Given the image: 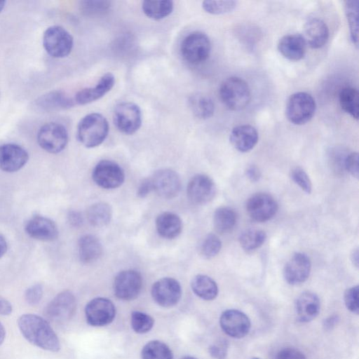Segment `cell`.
Wrapping results in <instances>:
<instances>
[{
  "label": "cell",
  "instance_id": "cell-26",
  "mask_svg": "<svg viewBox=\"0 0 359 359\" xmlns=\"http://www.w3.org/2000/svg\"><path fill=\"white\" fill-rule=\"evenodd\" d=\"M303 37L306 45H309L311 48H320L328 40V27L322 20L311 18L304 25Z\"/></svg>",
  "mask_w": 359,
  "mask_h": 359
},
{
  "label": "cell",
  "instance_id": "cell-57",
  "mask_svg": "<svg viewBox=\"0 0 359 359\" xmlns=\"http://www.w3.org/2000/svg\"><path fill=\"white\" fill-rule=\"evenodd\" d=\"M180 359H196V358H195L194 357H191V356H185V357H183V358H182Z\"/></svg>",
  "mask_w": 359,
  "mask_h": 359
},
{
  "label": "cell",
  "instance_id": "cell-46",
  "mask_svg": "<svg viewBox=\"0 0 359 359\" xmlns=\"http://www.w3.org/2000/svg\"><path fill=\"white\" fill-rule=\"evenodd\" d=\"M275 359H306V358L303 353L296 348H285L277 353Z\"/></svg>",
  "mask_w": 359,
  "mask_h": 359
},
{
  "label": "cell",
  "instance_id": "cell-18",
  "mask_svg": "<svg viewBox=\"0 0 359 359\" xmlns=\"http://www.w3.org/2000/svg\"><path fill=\"white\" fill-rule=\"evenodd\" d=\"M311 268L309 257L304 253L297 252L291 257L284 267V278L290 285L301 284L309 278Z\"/></svg>",
  "mask_w": 359,
  "mask_h": 359
},
{
  "label": "cell",
  "instance_id": "cell-23",
  "mask_svg": "<svg viewBox=\"0 0 359 359\" xmlns=\"http://www.w3.org/2000/svg\"><path fill=\"white\" fill-rule=\"evenodd\" d=\"M306 43L302 35L290 34L283 36L278 41V49L280 53L291 61L302 60L306 51Z\"/></svg>",
  "mask_w": 359,
  "mask_h": 359
},
{
  "label": "cell",
  "instance_id": "cell-55",
  "mask_svg": "<svg viewBox=\"0 0 359 359\" xmlns=\"http://www.w3.org/2000/svg\"><path fill=\"white\" fill-rule=\"evenodd\" d=\"M6 337V330L3 324L0 322V345L2 344Z\"/></svg>",
  "mask_w": 359,
  "mask_h": 359
},
{
  "label": "cell",
  "instance_id": "cell-15",
  "mask_svg": "<svg viewBox=\"0 0 359 359\" xmlns=\"http://www.w3.org/2000/svg\"><path fill=\"white\" fill-rule=\"evenodd\" d=\"M219 324L227 335L236 339L246 336L251 327L250 320L247 315L236 309L224 311L220 316Z\"/></svg>",
  "mask_w": 359,
  "mask_h": 359
},
{
  "label": "cell",
  "instance_id": "cell-10",
  "mask_svg": "<svg viewBox=\"0 0 359 359\" xmlns=\"http://www.w3.org/2000/svg\"><path fill=\"white\" fill-rule=\"evenodd\" d=\"M92 177L97 185L106 189L120 187L125 179L121 167L109 160H102L97 163L93 170Z\"/></svg>",
  "mask_w": 359,
  "mask_h": 359
},
{
  "label": "cell",
  "instance_id": "cell-35",
  "mask_svg": "<svg viewBox=\"0 0 359 359\" xmlns=\"http://www.w3.org/2000/svg\"><path fill=\"white\" fill-rule=\"evenodd\" d=\"M142 359H172V352L165 343L154 340L146 344L142 349Z\"/></svg>",
  "mask_w": 359,
  "mask_h": 359
},
{
  "label": "cell",
  "instance_id": "cell-7",
  "mask_svg": "<svg viewBox=\"0 0 359 359\" xmlns=\"http://www.w3.org/2000/svg\"><path fill=\"white\" fill-rule=\"evenodd\" d=\"M37 142L46 151L57 154L66 147L68 133L62 124L56 122L46 123L38 131Z\"/></svg>",
  "mask_w": 359,
  "mask_h": 359
},
{
  "label": "cell",
  "instance_id": "cell-27",
  "mask_svg": "<svg viewBox=\"0 0 359 359\" xmlns=\"http://www.w3.org/2000/svg\"><path fill=\"white\" fill-rule=\"evenodd\" d=\"M156 228L161 236L168 239H172L181 233L182 223L177 215L170 212H165L157 217Z\"/></svg>",
  "mask_w": 359,
  "mask_h": 359
},
{
  "label": "cell",
  "instance_id": "cell-24",
  "mask_svg": "<svg viewBox=\"0 0 359 359\" xmlns=\"http://www.w3.org/2000/svg\"><path fill=\"white\" fill-rule=\"evenodd\" d=\"M320 309V302L317 294L312 292H304L297 299L295 311L297 320L308 323L315 319Z\"/></svg>",
  "mask_w": 359,
  "mask_h": 359
},
{
  "label": "cell",
  "instance_id": "cell-31",
  "mask_svg": "<svg viewBox=\"0 0 359 359\" xmlns=\"http://www.w3.org/2000/svg\"><path fill=\"white\" fill-rule=\"evenodd\" d=\"M173 7V1L169 0L144 1L142 4L145 15L154 20H160L168 16L172 12Z\"/></svg>",
  "mask_w": 359,
  "mask_h": 359
},
{
  "label": "cell",
  "instance_id": "cell-22",
  "mask_svg": "<svg viewBox=\"0 0 359 359\" xmlns=\"http://www.w3.org/2000/svg\"><path fill=\"white\" fill-rule=\"evenodd\" d=\"M74 100L60 90L48 92L34 101V106L40 111L52 112L67 109L74 105Z\"/></svg>",
  "mask_w": 359,
  "mask_h": 359
},
{
  "label": "cell",
  "instance_id": "cell-44",
  "mask_svg": "<svg viewBox=\"0 0 359 359\" xmlns=\"http://www.w3.org/2000/svg\"><path fill=\"white\" fill-rule=\"evenodd\" d=\"M43 294V286L35 284L28 287L25 292V299L29 305H36L40 302Z\"/></svg>",
  "mask_w": 359,
  "mask_h": 359
},
{
  "label": "cell",
  "instance_id": "cell-6",
  "mask_svg": "<svg viewBox=\"0 0 359 359\" xmlns=\"http://www.w3.org/2000/svg\"><path fill=\"white\" fill-rule=\"evenodd\" d=\"M43 45L50 56L54 58H62L71 53L74 46V39L64 27L53 25L44 32Z\"/></svg>",
  "mask_w": 359,
  "mask_h": 359
},
{
  "label": "cell",
  "instance_id": "cell-40",
  "mask_svg": "<svg viewBox=\"0 0 359 359\" xmlns=\"http://www.w3.org/2000/svg\"><path fill=\"white\" fill-rule=\"evenodd\" d=\"M236 4L237 2L235 1H204L202 7L210 14L221 15L232 11Z\"/></svg>",
  "mask_w": 359,
  "mask_h": 359
},
{
  "label": "cell",
  "instance_id": "cell-50",
  "mask_svg": "<svg viewBox=\"0 0 359 359\" xmlns=\"http://www.w3.org/2000/svg\"><path fill=\"white\" fill-rule=\"evenodd\" d=\"M245 173H246L248 178L251 182H257L261 177L260 171H259V168L257 167H256L255 165L249 166L247 168Z\"/></svg>",
  "mask_w": 359,
  "mask_h": 359
},
{
  "label": "cell",
  "instance_id": "cell-37",
  "mask_svg": "<svg viewBox=\"0 0 359 359\" xmlns=\"http://www.w3.org/2000/svg\"><path fill=\"white\" fill-rule=\"evenodd\" d=\"M345 13L350 29L352 42L357 46L358 42V1L348 0L344 2Z\"/></svg>",
  "mask_w": 359,
  "mask_h": 359
},
{
  "label": "cell",
  "instance_id": "cell-13",
  "mask_svg": "<svg viewBox=\"0 0 359 359\" xmlns=\"http://www.w3.org/2000/svg\"><path fill=\"white\" fill-rule=\"evenodd\" d=\"M85 313L88 324L92 326H104L113 321L116 308L111 300L97 297L87 304Z\"/></svg>",
  "mask_w": 359,
  "mask_h": 359
},
{
  "label": "cell",
  "instance_id": "cell-9",
  "mask_svg": "<svg viewBox=\"0 0 359 359\" xmlns=\"http://www.w3.org/2000/svg\"><path fill=\"white\" fill-rule=\"evenodd\" d=\"M76 308L74 294L65 290L57 294L45 309V315L53 322L62 323L72 318Z\"/></svg>",
  "mask_w": 359,
  "mask_h": 359
},
{
  "label": "cell",
  "instance_id": "cell-25",
  "mask_svg": "<svg viewBox=\"0 0 359 359\" xmlns=\"http://www.w3.org/2000/svg\"><path fill=\"white\" fill-rule=\"evenodd\" d=\"M258 139L257 130L250 125L236 126L232 129L229 136L232 146L241 152H247L253 149Z\"/></svg>",
  "mask_w": 359,
  "mask_h": 359
},
{
  "label": "cell",
  "instance_id": "cell-8",
  "mask_svg": "<svg viewBox=\"0 0 359 359\" xmlns=\"http://www.w3.org/2000/svg\"><path fill=\"white\" fill-rule=\"evenodd\" d=\"M113 121L121 133L133 135L141 127L142 112L138 105L133 102H121L114 109Z\"/></svg>",
  "mask_w": 359,
  "mask_h": 359
},
{
  "label": "cell",
  "instance_id": "cell-11",
  "mask_svg": "<svg viewBox=\"0 0 359 359\" xmlns=\"http://www.w3.org/2000/svg\"><path fill=\"white\" fill-rule=\"evenodd\" d=\"M245 209L251 219L264 222L271 219L276 214L278 203L271 195L258 193L248 199Z\"/></svg>",
  "mask_w": 359,
  "mask_h": 359
},
{
  "label": "cell",
  "instance_id": "cell-58",
  "mask_svg": "<svg viewBox=\"0 0 359 359\" xmlns=\"http://www.w3.org/2000/svg\"><path fill=\"white\" fill-rule=\"evenodd\" d=\"M252 359H259V358H252Z\"/></svg>",
  "mask_w": 359,
  "mask_h": 359
},
{
  "label": "cell",
  "instance_id": "cell-29",
  "mask_svg": "<svg viewBox=\"0 0 359 359\" xmlns=\"http://www.w3.org/2000/svg\"><path fill=\"white\" fill-rule=\"evenodd\" d=\"M188 104L194 115L200 119L209 118L214 114V102L208 95L195 93L189 97Z\"/></svg>",
  "mask_w": 359,
  "mask_h": 359
},
{
  "label": "cell",
  "instance_id": "cell-17",
  "mask_svg": "<svg viewBox=\"0 0 359 359\" xmlns=\"http://www.w3.org/2000/svg\"><path fill=\"white\" fill-rule=\"evenodd\" d=\"M187 192L191 201L196 204H204L214 198L216 187L210 177L205 175L198 174L189 182Z\"/></svg>",
  "mask_w": 359,
  "mask_h": 359
},
{
  "label": "cell",
  "instance_id": "cell-32",
  "mask_svg": "<svg viewBox=\"0 0 359 359\" xmlns=\"http://www.w3.org/2000/svg\"><path fill=\"white\" fill-rule=\"evenodd\" d=\"M236 214L233 209L229 207H220L214 213V227L219 233L231 231L236 223Z\"/></svg>",
  "mask_w": 359,
  "mask_h": 359
},
{
  "label": "cell",
  "instance_id": "cell-3",
  "mask_svg": "<svg viewBox=\"0 0 359 359\" xmlns=\"http://www.w3.org/2000/svg\"><path fill=\"white\" fill-rule=\"evenodd\" d=\"M219 97L223 104L232 111H240L245 108L251 99V93L248 83L237 76L226 79L221 83Z\"/></svg>",
  "mask_w": 359,
  "mask_h": 359
},
{
  "label": "cell",
  "instance_id": "cell-30",
  "mask_svg": "<svg viewBox=\"0 0 359 359\" xmlns=\"http://www.w3.org/2000/svg\"><path fill=\"white\" fill-rule=\"evenodd\" d=\"M191 286L193 292L204 300H212L218 294L216 282L206 275L196 276L191 280Z\"/></svg>",
  "mask_w": 359,
  "mask_h": 359
},
{
  "label": "cell",
  "instance_id": "cell-54",
  "mask_svg": "<svg viewBox=\"0 0 359 359\" xmlns=\"http://www.w3.org/2000/svg\"><path fill=\"white\" fill-rule=\"evenodd\" d=\"M351 260H352L353 264L356 267H358V250L357 249L353 252V254L351 255Z\"/></svg>",
  "mask_w": 359,
  "mask_h": 359
},
{
  "label": "cell",
  "instance_id": "cell-1",
  "mask_svg": "<svg viewBox=\"0 0 359 359\" xmlns=\"http://www.w3.org/2000/svg\"><path fill=\"white\" fill-rule=\"evenodd\" d=\"M18 325L22 336L32 344L51 352L60 350L59 339L49 323L43 318L36 314L26 313L18 318Z\"/></svg>",
  "mask_w": 359,
  "mask_h": 359
},
{
  "label": "cell",
  "instance_id": "cell-36",
  "mask_svg": "<svg viewBox=\"0 0 359 359\" xmlns=\"http://www.w3.org/2000/svg\"><path fill=\"white\" fill-rule=\"evenodd\" d=\"M266 236L264 231L257 229H250L243 231L239 241L242 248L247 251H252L263 245Z\"/></svg>",
  "mask_w": 359,
  "mask_h": 359
},
{
  "label": "cell",
  "instance_id": "cell-2",
  "mask_svg": "<svg viewBox=\"0 0 359 359\" xmlns=\"http://www.w3.org/2000/svg\"><path fill=\"white\" fill-rule=\"evenodd\" d=\"M106 118L99 113H90L83 117L77 126L76 136L79 142L87 148L101 144L109 133Z\"/></svg>",
  "mask_w": 359,
  "mask_h": 359
},
{
  "label": "cell",
  "instance_id": "cell-52",
  "mask_svg": "<svg viewBox=\"0 0 359 359\" xmlns=\"http://www.w3.org/2000/svg\"><path fill=\"white\" fill-rule=\"evenodd\" d=\"M339 321V316L337 315L330 316L323 321V327L325 330H332Z\"/></svg>",
  "mask_w": 359,
  "mask_h": 359
},
{
  "label": "cell",
  "instance_id": "cell-21",
  "mask_svg": "<svg viewBox=\"0 0 359 359\" xmlns=\"http://www.w3.org/2000/svg\"><path fill=\"white\" fill-rule=\"evenodd\" d=\"M114 83V76L111 73H107L100 78L95 86L85 88L77 92L74 100L80 105L95 102L109 92Z\"/></svg>",
  "mask_w": 359,
  "mask_h": 359
},
{
  "label": "cell",
  "instance_id": "cell-14",
  "mask_svg": "<svg viewBox=\"0 0 359 359\" xmlns=\"http://www.w3.org/2000/svg\"><path fill=\"white\" fill-rule=\"evenodd\" d=\"M151 296L156 304L168 308L175 305L182 295L180 283L172 278H163L151 287Z\"/></svg>",
  "mask_w": 359,
  "mask_h": 359
},
{
  "label": "cell",
  "instance_id": "cell-4",
  "mask_svg": "<svg viewBox=\"0 0 359 359\" xmlns=\"http://www.w3.org/2000/svg\"><path fill=\"white\" fill-rule=\"evenodd\" d=\"M180 52L186 62L191 65H199L209 57L211 43L205 33L193 32L184 38L180 46Z\"/></svg>",
  "mask_w": 359,
  "mask_h": 359
},
{
  "label": "cell",
  "instance_id": "cell-19",
  "mask_svg": "<svg viewBox=\"0 0 359 359\" xmlns=\"http://www.w3.org/2000/svg\"><path fill=\"white\" fill-rule=\"evenodd\" d=\"M25 230L29 237L46 242L55 241L59 234L55 222L41 215H34L31 217L27 222Z\"/></svg>",
  "mask_w": 359,
  "mask_h": 359
},
{
  "label": "cell",
  "instance_id": "cell-5",
  "mask_svg": "<svg viewBox=\"0 0 359 359\" xmlns=\"http://www.w3.org/2000/svg\"><path fill=\"white\" fill-rule=\"evenodd\" d=\"M313 97L305 92H298L288 98L285 115L288 121L294 125H303L309 122L316 111Z\"/></svg>",
  "mask_w": 359,
  "mask_h": 359
},
{
  "label": "cell",
  "instance_id": "cell-56",
  "mask_svg": "<svg viewBox=\"0 0 359 359\" xmlns=\"http://www.w3.org/2000/svg\"><path fill=\"white\" fill-rule=\"evenodd\" d=\"M5 4H6V1H0V13L2 11V10L4 9V6H5Z\"/></svg>",
  "mask_w": 359,
  "mask_h": 359
},
{
  "label": "cell",
  "instance_id": "cell-53",
  "mask_svg": "<svg viewBox=\"0 0 359 359\" xmlns=\"http://www.w3.org/2000/svg\"><path fill=\"white\" fill-rule=\"evenodd\" d=\"M8 249L6 238L0 233V259L5 255Z\"/></svg>",
  "mask_w": 359,
  "mask_h": 359
},
{
  "label": "cell",
  "instance_id": "cell-43",
  "mask_svg": "<svg viewBox=\"0 0 359 359\" xmlns=\"http://www.w3.org/2000/svg\"><path fill=\"white\" fill-rule=\"evenodd\" d=\"M358 285L348 288L344 293V303L346 308L352 313L358 314Z\"/></svg>",
  "mask_w": 359,
  "mask_h": 359
},
{
  "label": "cell",
  "instance_id": "cell-34",
  "mask_svg": "<svg viewBox=\"0 0 359 359\" xmlns=\"http://www.w3.org/2000/svg\"><path fill=\"white\" fill-rule=\"evenodd\" d=\"M112 210L109 204L100 202L92 205L87 211L89 223L96 227L107 225L111 218Z\"/></svg>",
  "mask_w": 359,
  "mask_h": 359
},
{
  "label": "cell",
  "instance_id": "cell-33",
  "mask_svg": "<svg viewBox=\"0 0 359 359\" xmlns=\"http://www.w3.org/2000/svg\"><path fill=\"white\" fill-rule=\"evenodd\" d=\"M341 108L356 120L359 114V93L356 88L346 87L341 90L339 95Z\"/></svg>",
  "mask_w": 359,
  "mask_h": 359
},
{
  "label": "cell",
  "instance_id": "cell-12",
  "mask_svg": "<svg viewBox=\"0 0 359 359\" xmlns=\"http://www.w3.org/2000/svg\"><path fill=\"white\" fill-rule=\"evenodd\" d=\"M114 292L115 295L123 300L135 299L142 290V278L140 273L128 269L119 272L114 278Z\"/></svg>",
  "mask_w": 359,
  "mask_h": 359
},
{
  "label": "cell",
  "instance_id": "cell-45",
  "mask_svg": "<svg viewBox=\"0 0 359 359\" xmlns=\"http://www.w3.org/2000/svg\"><path fill=\"white\" fill-rule=\"evenodd\" d=\"M344 169L353 177L358 178V154L352 152L345 157Z\"/></svg>",
  "mask_w": 359,
  "mask_h": 359
},
{
  "label": "cell",
  "instance_id": "cell-48",
  "mask_svg": "<svg viewBox=\"0 0 359 359\" xmlns=\"http://www.w3.org/2000/svg\"><path fill=\"white\" fill-rule=\"evenodd\" d=\"M67 220L70 225L79 227L83 224V218L81 214L76 210H70L67 214Z\"/></svg>",
  "mask_w": 359,
  "mask_h": 359
},
{
  "label": "cell",
  "instance_id": "cell-38",
  "mask_svg": "<svg viewBox=\"0 0 359 359\" xmlns=\"http://www.w3.org/2000/svg\"><path fill=\"white\" fill-rule=\"evenodd\" d=\"M154 323L153 318L147 313L141 311H133L131 313V327L137 333L148 332L152 328Z\"/></svg>",
  "mask_w": 359,
  "mask_h": 359
},
{
  "label": "cell",
  "instance_id": "cell-20",
  "mask_svg": "<svg viewBox=\"0 0 359 359\" xmlns=\"http://www.w3.org/2000/svg\"><path fill=\"white\" fill-rule=\"evenodd\" d=\"M29 154L21 146L16 144H4L0 146V170L14 172L20 170L28 161Z\"/></svg>",
  "mask_w": 359,
  "mask_h": 359
},
{
  "label": "cell",
  "instance_id": "cell-16",
  "mask_svg": "<svg viewBox=\"0 0 359 359\" xmlns=\"http://www.w3.org/2000/svg\"><path fill=\"white\" fill-rule=\"evenodd\" d=\"M150 180L153 190L163 198H172L180 192V178L177 173L172 170H158L154 173Z\"/></svg>",
  "mask_w": 359,
  "mask_h": 359
},
{
  "label": "cell",
  "instance_id": "cell-51",
  "mask_svg": "<svg viewBox=\"0 0 359 359\" xmlns=\"http://www.w3.org/2000/svg\"><path fill=\"white\" fill-rule=\"evenodd\" d=\"M12 310L11 304L0 295V315L8 316L12 313Z\"/></svg>",
  "mask_w": 359,
  "mask_h": 359
},
{
  "label": "cell",
  "instance_id": "cell-47",
  "mask_svg": "<svg viewBox=\"0 0 359 359\" xmlns=\"http://www.w3.org/2000/svg\"><path fill=\"white\" fill-rule=\"evenodd\" d=\"M227 351L228 344L224 341L212 344L209 347V353L215 359H225Z\"/></svg>",
  "mask_w": 359,
  "mask_h": 359
},
{
  "label": "cell",
  "instance_id": "cell-42",
  "mask_svg": "<svg viewBox=\"0 0 359 359\" xmlns=\"http://www.w3.org/2000/svg\"><path fill=\"white\" fill-rule=\"evenodd\" d=\"M291 178L304 191L310 194L312 190L311 181L307 173L301 168L297 167L291 171Z\"/></svg>",
  "mask_w": 359,
  "mask_h": 359
},
{
  "label": "cell",
  "instance_id": "cell-28",
  "mask_svg": "<svg viewBox=\"0 0 359 359\" xmlns=\"http://www.w3.org/2000/svg\"><path fill=\"white\" fill-rule=\"evenodd\" d=\"M78 245L79 258L83 263H91L102 255V244L95 236L88 234L81 236Z\"/></svg>",
  "mask_w": 359,
  "mask_h": 359
},
{
  "label": "cell",
  "instance_id": "cell-39",
  "mask_svg": "<svg viewBox=\"0 0 359 359\" xmlns=\"http://www.w3.org/2000/svg\"><path fill=\"white\" fill-rule=\"evenodd\" d=\"M81 13L88 16L100 15L108 12L111 2L108 1H82L79 3Z\"/></svg>",
  "mask_w": 359,
  "mask_h": 359
},
{
  "label": "cell",
  "instance_id": "cell-49",
  "mask_svg": "<svg viewBox=\"0 0 359 359\" xmlns=\"http://www.w3.org/2000/svg\"><path fill=\"white\" fill-rule=\"evenodd\" d=\"M153 191L152 184L150 179L144 180L137 189V195L140 198L146 197Z\"/></svg>",
  "mask_w": 359,
  "mask_h": 359
},
{
  "label": "cell",
  "instance_id": "cell-41",
  "mask_svg": "<svg viewBox=\"0 0 359 359\" xmlns=\"http://www.w3.org/2000/svg\"><path fill=\"white\" fill-rule=\"evenodd\" d=\"M222 248L220 239L215 234L210 233L205 236L201 245V254L206 258L210 259L217 255Z\"/></svg>",
  "mask_w": 359,
  "mask_h": 359
}]
</instances>
